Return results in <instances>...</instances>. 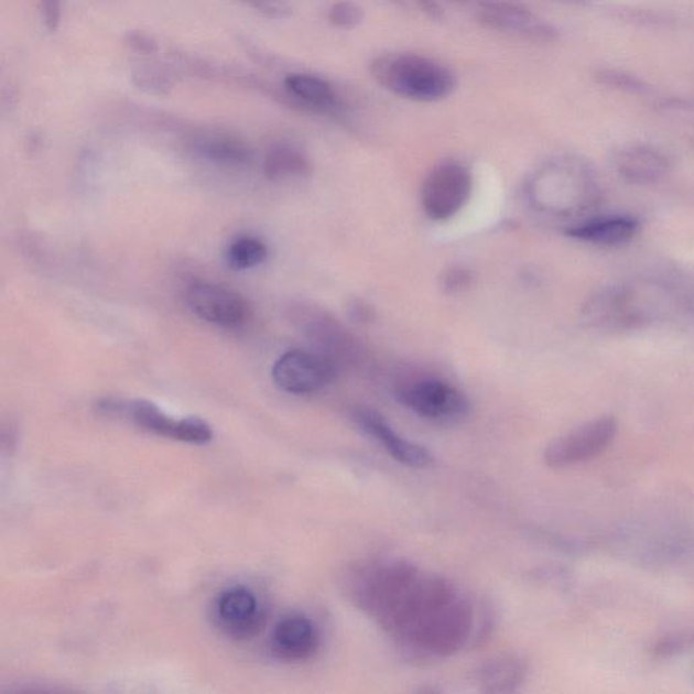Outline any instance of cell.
Segmentation results:
<instances>
[{
    "instance_id": "obj_1",
    "label": "cell",
    "mask_w": 694,
    "mask_h": 694,
    "mask_svg": "<svg viewBox=\"0 0 694 694\" xmlns=\"http://www.w3.org/2000/svg\"><path fill=\"white\" fill-rule=\"evenodd\" d=\"M358 575L361 607L410 654L444 660L475 643V605L445 576L403 561L375 563Z\"/></svg>"
},
{
    "instance_id": "obj_2",
    "label": "cell",
    "mask_w": 694,
    "mask_h": 694,
    "mask_svg": "<svg viewBox=\"0 0 694 694\" xmlns=\"http://www.w3.org/2000/svg\"><path fill=\"white\" fill-rule=\"evenodd\" d=\"M370 73L378 84L395 96L418 102H434L456 90V75L432 58L391 53L376 58Z\"/></svg>"
},
{
    "instance_id": "obj_3",
    "label": "cell",
    "mask_w": 694,
    "mask_h": 694,
    "mask_svg": "<svg viewBox=\"0 0 694 694\" xmlns=\"http://www.w3.org/2000/svg\"><path fill=\"white\" fill-rule=\"evenodd\" d=\"M590 174V169L579 159H556L533 181V202L551 214H576L587 208L596 194Z\"/></svg>"
},
{
    "instance_id": "obj_4",
    "label": "cell",
    "mask_w": 694,
    "mask_h": 694,
    "mask_svg": "<svg viewBox=\"0 0 694 694\" xmlns=\"http://www.w3.org/2000/svg\"><path fill=\"white\" fill-rule=\"evenodd\" d=\"M97 410L108 416H126L145 432L182 441V443L203 445L210 443L214 438V431L209 423L202 418L174 420L150 400L104 399L99 400Z\"/></svg>"
},
{
    "instance_id": "obj_5",
    "label": "cell",
    "mask_w": 694,
    "mask_h": 694,
    "mask_svg": "<svg viewBox=\"0 0 694 694\" xmlns=\"http://www.w3.org/2000/svg\"><path fill=\"white\" fill-rule=\"evenodd\" d=\"M397 398L405 409L423 420L443 423H458L470 413V402L466 393L451 382L427 378L408 382L399 388Z\"/></svg>"
},
{
    "instance_id": "obj_6",
    "label": "cell",
    "mask_w": 694,
    "mask_h": 694,
    "mask_svg": "<svg viewBox=\"0 0 694 694\" xmlns=\"http://www.w3.org/2000/svg\"><path fill=\"white\" fill-rule=\"evenodd\" d=\"M474 191L469 169L457 162H445L434 167L423 182L422 208L429 219L451 220L460 214Z\"/></svg>"
},
{
    "instance_id": "obj_7",
    "label": "cell",
    "mask_w": 694,
    "mask_h": 694,
    "mask_svg": "<svg viewBox=\"0 0 694 694\" xmlns=\"http://www.w3.org/2000/svg\"><path fill=\"white\" fill-rule=\"evenodd\" d=\"M617 434V421L605 415L552 440L544 451L550 468H568L593 460L607 451Z\"/></svg>"
},
{
    "instance_id": "obj_8",
    "label": "cell",
    "mask_w": 694,
    "mask_h": 694,
    "mask_svg": "<svg viewBox=\"0 0 694 694\" xmlns=\"http://www.w3.org/2000/svg\"><path fill=\"white\" fill-rule=\"evenodd\" d=\"M275 386L292 395H308L332 384L337 378V367L332 358L317 353L291 350L273 365Z\"/></svg>"
},
{
    "instance_id": "obj_9",
    "label": "cell",
    "mask_w": 694,
    "mask_h": 694,
    "mask_svg": "<svg viewBox=\"0 0 694 694\" xmlns=\"http://www.w3.org/2000/svg\"><path fill=\"white\" fill-rule=\"evenodd\" d=\"M214 617L217 627L237 640L256 637L267 622L260 599L243 586L229 587L216 598Z\"/></svg>"
},
{
    "instance_id": "obj_10",
    "label": "cell",
    "mask_w": 694,
    "mask_h": 694,
    "mask_svg": "<svg viewBox=\"0 0 694 694\" xmlns=\"http://www.w3.org/2000/svg\"><path fill=\"white\" fill-rule=\"evenodd\" d=\"M186 299L193 313L210 325L234 328L243 325L249 316V305L242 295L210 282L192 285Z\"/></svg>"
},
{
    "instance_id": "obj_11",
    "label": "cell",
    "mask_w": 694,
    "mask_h": 694,
    "mask_svg": "<svg viewBox=\"0 0 694 694\" xmlns=\"http://www.w3.org/2000/svg\"><path fill=\"white\" fill-rule=\"evenodd\" d=\"M478 20L494 31L520 35L539 44H554L561 39L555 26L541 21L532 11L506 2H481Z\"/></svg>"
},
{
    "instance_id": "obj_12",
    "label": "cell",
    "mask_w": 694,
    "mask_h": 694,
    "mask_svg": "<svg viewBox=\"0 0 694 694\" xmlns=\"http://www.w3.org/2000/svg\"><path fill=\"white\" fill-rule=\"evenodd\" d=\"M355 421L361 431L370 437L379 441L388 453L404 466L413 468L431 467L434 456L431 451L421 444L405 440L388 425V422L379 413L369 409H358L355 411Z\"/></svg>"
},
{
    "instance_id": "obj_13",
    "label": "cell",
    "mask_w": 694,
    "mask_h": 694,
    "mask_svg": "<svg viewBox=\"0 0 694 694\" xmlns=\"http://www.w3.org/2000/svg\"><path fill=\"white\" fill-rule=\"evenodd\" d=\"M319 647V633L314 622L302 615L284 617L272 635L273 654L279 660L300 662L310 660Z\"/></svg>"
},
{
    "instance_id": "obj_14",
    "label": "cell",
    "mask_w": 694,
    "mask_h": 694,
    "mask_svg": "<svg viewBox=\"0 0 694 694\" xmlns=\"http://www.w3.org/2000/svg\"><path fill=\"white\" fill-rule=\"evenodd\" d=\"M639 227V221L632 216L610 215L594 217L578 226L570 227L566 234L579 242L615 247L631 242L637 237Z\"/></svg>"
},
{
    "instance_id": "obj_15",
    "label": "cell",
    "mask_w": 694,
    "mask_h": 694,
    "mask_svg": "<svg viewBox=\"0 0 694 694\" xmlns=\"http://www.w3.org/2000/svg\"><path fill=\"white\" fill-rule=\"evenodd\" d=\"M617 173L631 184L647 185L660 181L669 170L668 159L646 145H629L615 156Z\"/></svg>"
},
{
    "instance_id": "obj_16",
    "label": "cell",
    "mask_w": 694,
    "mask_h": 694,
    "mask_svg": "<svg viewBox=\"0 0 694 694\" xmlns=\"http://www.w3.org/2000/svg\"><path fill=\"white\" fill-rule=\"evenodd\" d=\"M529 666L520 657L509 655L487 662L476 673L479 690L485 693H514L527 681Z\"/></svg>"
},
{
    "instance_id": "obj_17",
    "label": "cell",
    "mask_w": 694,
    "mask_h": 694,
    "mask_svg": "<svg viewBox=\"0 0 694 694\" xmlns=\"http://www.w3.org/2000/svg\"><path fill=\"white\" fill-rule=\"evenodd\" d=\"M194 154L217 166L240 167L250 162L251 151L242 140L225 133H208L194 140Z\"/></svg>"
},
{
    "instance_id": "obj_18",
    "label": "cell",
    "mask_w": 694,
    "mask_h": 694,
    "mask_svg": "<svg viewBox=\"0 0 694 694\" xmlns=\"http://www.w3.org/2000/svg\"><path fill=\"white\" fill-rule=\"evenodd\" d=\"M286 90L304 106L317 110H330L337 102L333 87L319 76L290 74L285 78Z\"/></svg>"
},
{
    "instance_id": "obj_19",
    "label": "cell",
    "mask_w": 694,
    "mask_h": 694,
    "mask_svg": "<svg viewBox=\"0 0 694 694\" xmlns=\"http://www.w3.org/2000/svg\"><path fill=\"white\" fill-rule=\"evenodd\" d=\"M310 172L307 156L296 147L279 144L273 147L264 158L263 173L269 180H285L291 176H303Z\"/></svg>"
},
{
    "instance_id": "obj_20",
    "label": "cell",
    "mask_w": 694,
    "mask_h": 694,
    "mask_svg": "<svg viewBox=\"0 0 694 694\" xmlns=\"http://www.w3.org/2000/svg\"><path fill=\"white\" fill-rule=\"evenodd\" d=\"M268 254V246L261 239L243 237L228 247L227 262L234 270H249L263 263Z\"/></svg>"
},
{
    "instance_id": "obj_21",
    "label": "cell",
    "mask_w": 694,
    "mask_h": 694,
    "mask_svg": "<svg viewBox=\"0 0 694 694\" xmlns=\"http://www.w3.org/2000/svg\"><path fill=\"white\" fill-rule=\"evenodd\" d=\"M594 79L597 84L605 87L615 88L625 93L638 94V96H644V94L651 91V86L638 76L627 74L625 71H617L614 68H601L594 73Z\"/></svg>"
},
{
    "instance_id": "obj_22",
    "label": "cell",
    "mask_w": 694,
    "mask_h": 694,
    "mask_svg": "<svg viewBox=\"0 0 694 694\" xmlns=\"http://www.w3.org/2000/svg\"><path fill=\"white\" fill-rule=\"evenodd\" d=\"M692 646V631L669 633L652 647V657L660 661L672 660V658L685 654Z\"/></svg>"
},
{
    "instance_id": "obj_23",
    "label": "cell",
    "mask_w": 694,
    "mask_h": 694,
    "mask_svg": "<svg viewBox=\"0 0 694 694\" xmlns=\"http://www.w3.org/2000/svg\"><path fill=\"white\" fill-rule=\"evenodd\" d=\"M328 21L340 29H355L364 21V10L355 2L340 0L328 11Z\"/></svg>"
},
{
    "instance_id": "obj_24",
    "label": "cell",
    "mask_w": 694,
    "mask_h": 694,
    "mask_svg": "<svg viewBox=\"0 0 694 694\" xmlns=\"http://www.w3.org/2000/svg\"><path fill=\"white\" fill-rule=\"evenodd\" d=\"M134 84L147 91H161V88L166 87L167 76L162 69L156 66H152L150 63L138 64L132 71Z\"/></svg>"
},
{
    "instance_id": "obj_25",
    "label": "cell",
    "mask_w": 694,
    "mask_h": 694,
    "mask_svg": "<svg viewBox=\"0 0 694 694\" xmlns=\"http://www.w3.org/2000/svg\"><path fill=\"white\" fill-rule=\"evenodd\" d=\"M470 284H473V273L466 268L445 270L440 278L441 291L446 293V295H457V293L467 291Z\"/></svg>"
},
{
    "instance_id": "obj_26",
    "label": "cell",
    "mask_w": 694,
    "mask_h": 694,
    "mask_svg": "<svg viewBox=\"0 0 694 694\" xmlns=\"http://www.w3.org/2000/svg\"><path fill=\"white\" fill-rule=\"evenodd\" d=\"M251 9L260 11L261 14L281 20L291 14V6L288 0H242Z\"/></svg>"
},
{
    "instance_id": "obj_27",
    "label": "cell",
    "mask_w": 694,
    "mask_h": 694,
    "mask_svg": "<svg viewBox=\"0 0 694 694\" xmlns=\"http://www.w3.org/2000/svg\"><path fill=\"white\" fill-rule=\"evenodd\" d=\"M126 44L139 55L150 56L158 52L159 46L156 40L151 34L143 31L128 32L126 35Z\"/></svg>"
},
{
    "instance_id": "obj_28",
    "label": "cell",
    "mask_w": 694,
    "mask_h": 694,
    "mask_svg": "<svg viewBox=\"0 0 694 694\" xmlns=\"http://www.w3.org/2000/svg\"><path fill=\"white\" fill-rule=\"evenodd\" d=\"M63 0H41V17L50 32H56L61 26L63 15Z\"/></svg>"
},
{
    "instance_id": "obj_29",
    "label": "cell",
    "mask_w": 694,
    "mask_h": 694,
    "mask_svg": "<svg viewBox=\"0 0 694 694\" xmlns=\"http://www.w3.org/2000/svg\"><path fill=\"white\" fill-rule=\"evenodd\" d=\"M619 17L622 18V20H626L632 23H639V25H647V26H655V25L661 26V25H664V23L669 22L666 18H664L661 14H657V13H652V11H643V10L619 11Z\"/></svg>"
},
{
    "instance_id": "obj_30",
    "label": "cell",
    "mask_w": 694,
    "mask_h": 694,
    "mask_svg": "<svg viewBox=\"0 0 694 694\" xmlns=\"http://www.w3.org/2000/svg\"><path fill=\"white\" fill-rule=\"evenodd\" d=\"M418 4L421 6V9L425 11V13L432 18L434 21H443L444 20V11L441 8V4L437 0H416Z\"/></svg>"
},
{
    "instance_id": "obj_31",
    "label": "cell",
    "mask_w": 694,
    "mask_h": 694,
    "mask_svg": "<svg viewBox=\"0 0 694 694\" xmlns=\"http://www.w3.org/2000/svg\"><path fill=\"white\" fill-rule=\"evenodd\" d=\"M557 2L567 3V4H576V6H587L593 2V0H557Z\"/></svg>"
}]
</instances>
